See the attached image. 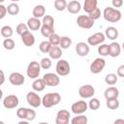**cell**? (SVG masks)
<instances>
[{
    "label": "cell",
    "instance_id": "1",
    "mask_svg": "<svg viewBox=\"0 0 124 124\" xmlns=\"http://www.w3.org/2000/svg\"><path fill=\"white\" fill-rule=\"evenodd\" d=\"M60 101H61L60 94L57 92H51V93H47V94L44 95V97L42 98V105L45 108H49L51 107L58 105L60 103Z\"/></svg>",
    "mask_w": 124,
    "mask_h": 124
},
{
    "label": "cell",
    "instance_id": "2",
    "mask_svg": "<svg viewBox=\"0 0 124 124\" xmlns=\"http://www.w3.org/2000/svg\"><path fill=\"white\" fill-rule=\"evenodd\" d=\"M103 16H104V18L108 22H117L122 17L121 12L118 9H114L111 7L105 8L103 12Z\"/></svg>",
    "mask_w": 124,
    "mask_h": 124
},
{
    "label": "cell",
    "instance_id": "3",
    "mask_svg": "<svg viewBox=\"0 0 124 124\" xmlns=\"http://www.w3.org/2000/svg\"><path fill=\"white\" fill-rule=\"evenodd\" d=\"M41 66H40V63L37 62V61H32L28 64L27 66V70H26V74L28 76V78H39L40 74H41Z\"/></svg>",
    "mask_w": 124,
    "mask_h": 124
},
{
    "label": "cell",
    "instance_id": "4",
    "mask_svg": "<svg viewBox=\"0 0 124 124\" xmlns=\"http://www.w3.org/2000/svg\"><path fill=\"white\" fill-rule=\"evenodd\" d=\"M70 72H71V67L69 62L65 59H59L58 62L56 63V74L58 76L65 77L69 75Z\"/></svg>",
    "mask_w": 124,
    "mask_h": 124
},
{
    "label": "cell",
    "instance_id": "5",
    "mask_svg": "<svg viewBox=\"0 0 124 124\" xmlns=\"http://www.w3.org/2000/svg\"><path fill=\"white\" fill-rule=\"evenodd\" d=\"M105 67H106V60L102 57H98L94 59L93 62L90 64V72L92 74H99L104 70Z\"/></svg>",
    "mask_w": 124,
    "mask_h": 124
},
{
    "label": "cell",
    "instance_id": "6",
    "mask_svg": "<svg viewBox=\"0 0 124 124\" xmlns=\"http://www.w3.org/2000/svg\"><path fill=\"white\" fill-rule=\"evenodd\" d=\"M94 21L95 20H93L91 17H89V16H85V15L78 16L77 18L78 25L83 29H90L94 25Z\"/></svg>",
    "mask_w": 124,
    "mask_h": 124
},
{
    "label": "cell",
    "instance_id": "7",
    "mask_svg": "<svg viewBox=\"0 0 124 124\" xmlns=\"http://www.w3.org/2000/svg\"><path fill=\"white\" fill-rule=\"evenodd\" d=\"M43 79L47 86H57L60 82L59 76L54 73H46L44 75Z\"/></svg>",
    "mask_w": 124,
    "mask_h": 124
},
{
    "label": "cell",
    "instance_id": "8",
    "mask_svg": "<svg viewBox=\"0 0 124 124\" xmlns=\"http://www.w3.org/2000/svg\"><path fill=\"white\" fill-rule=\"evenodd\" d=\"M95 94V88L90 84L81 85L78 88V95L83 99H89Z\"/></svg>",
    "mask_w": 124,
    "mask_h": 124
},
{
    "label": "cell",
    "instance_id": "9",
    "mask_svg": "<svg viewBox=\"0 0 124 124\" xmlns=\"http://www.w3.org/2000/svg\"><path fill=\"white\" fill-rule=\"evenodd\" d=\"M106 40V36L104 33H101V32H97L91 36L88 37L87 39V44L89 46H98V45H101L105 42Z\"/></svg>",
    "mask_w": 124,
    "mask_h": 124
},
{
    "label": "cell",
    "instance_id": "10",
    "mask_svg": "<svg viewBox=\"0 0 124 124\" xmlns=\"http://www.w3.org/2000/svg\"><path fill=\"white\" fill-rule=\"evenodd\" d=\"M18 103H19V100H18V97L16 96V95H8L4 98L3 100V106L8 108V109H11V108H15L18 106Z\"/></svg>",
    "mask_w": 124,
    "mask_h": 124
},
{
    "label": "cell",
    "instance_id": "11",
    "mask_svg": "<svg viewBox=\"0 0 124 124\" xmlns=\"http://www.w3.org/2000/svg\"><path fill=\"white\" fill-rule=\"evenodd\" d=\"M87 108H88V105L85 101L75 102L71 107V110L75 114H82L87 110Z\"/></svg>",
    "mask_w": 124,
    "mask_h": 124
},
{
    "label": "cell",
    "instance_id": "12",
    "mask_svg": "<svg viewBox=\"0 0 124 124\" xmlns=\"http://www.w3.org/2000/svg\"><path fill=\"white\" fill-rule=\"evenodd\" d=\"M26 101L33 108H38L42 104L41 97L37 93H35L34 91H30V92L27 93V95H26Z\"/></svg>",
    "mask_w": 124,
    "mask_h": 124
},
{
    "label": "cell",
    "instance_id": "13",
    "mask_svg": "<svg viewBox=\"0 0 124 124\" xmlns=\"http://www.w3.org/2000/svg\"><path fill=\"white\" fill-rule=\"evenodd\" d=\"M70 121V112L67 109H60L55 118L56 124H68Z\"/></svg>",
    "mask_w": 124,
    "mask_h": 124
},
{
    "label": "cell",
    "instance_id": "14",
    "mask_svg": "<svg viewBox=\"0 0 124 124\" xmlns=\"http://www.w3.org/2000/svg\"><path fill=\"white\" fill-rule=\"evenodd\" d=\"M90 51V47H89V45L84 43V42H79L76 45V52L78 56H81V57H84L86 55H88Z\"/></svg>",
    "mask_w": 124,
    "mask_h": 124
},
{
    "label": "cell",
    "instance_id": "15",
    "mask_svg": "<svg viewBox=\"0 0 124 124\" xmlns=\"http://www.w3.org/2000/svg\"><path fill=\"white\" fill-rule=\"evenodd\" d=\"M9 81L13 84V85H21L24 83L25 78L23 77V75H21L20 73L17 72H14L9 76Z\"/></svg>",
    "mask_w": 124,
    "mask_h": 124
},
{
    "label": "cell",
    "instance_id": "16",
    "mask_svg": "<svg viewBox=\"0 0 124 124\" xmlns=\"http://www.w3.org/2000/svg\"><path fill=\"white\" fill-rule=\"evenodd\" d=\"M66 9L68 10V12L70 14H78L79 13V11L81 10V5L79 3V1L78 0H73V1H70L69 3H67V7Z\"/></svg>",
    "mask_w": 124,
    "mask_h": 124
},
{
    "label": "cell",
    "instance_id": "17",
    "mask_svg": "<svg viewBox=\"0 0 124 124\" xmlns=\"http://www.w3.org/2000/svg\"><path fill=\"white\" fill-rule=\"evenodd\" d=\"M20 38H21L22 43L26 46H32L35 44V36L30 31H27L23 33L22 35H20Z\"/></svg>",
    "mask_w": 124,
    "mask_h": 124
},
{
    "label": "cell",
    "instance_id": "18",
    "mask_svg": "<svg viewBox=\"0 0 124 124\" xmlns=\"http://www.w3.org/2000/svg\"><path fill=\"white\" fill-rule=\"evenodd\" d=\"M28 29L32 30V31H36V30H39L42 26V21L40 20V18H37V17H30L28 18L27 20V23H26Z\"/></svg>",
    "mask_w": 124,
    "mask_h": 124
},
{
    "label": "cell",
    "instance_id": "19",
    "mask_svg": "<svg viewBox=\"0 0 124 124\" xmlns=\"http://www.w3.org/2000/svg\"><path fill=\"white\" fill-rule=\"evenodd\" d=\"M108 47H109V52H108V55L109 56H111V57H117V56H119V54L121 52V46H120L119 43L112 42L111 44L108 45Z\"/></svg>",
    "mask_w": 124,
    "mask_h": 124
},
{
    "label": "cell",
    "instance_id": "20",
    "mask_svg": "<svg viewBox=\"0 0 124 124\" xmlns=\"http://www.w3.org/2000/svg\"><path fill=\"white\" fill-rule=\"evenodd\" d=\"M47 53L50 59H60V57L62 56V48L58 46H51Z\"/></svg>",
    "mask_w": 124,
    "mask_h": 124
},
{
    "label": "cell",
    "instance_id": "21",
    "mask_svg": "<svg viewBox=\"0 0 124 124\" xmlns=\"http://www.w3.org/2000/svg\"><path fill=\"white\" fill-rule=\"evenodd\" d=\"M104 96L106 99H111V98H118L119 96V90L114 87V86H110L108 87L105 92H104Z\"/></svg>",
    "mask_w": 124,
    "mask_h": 124
},
{
    "label": "cell",
    "instance_id": "22",
    "mask_svg": "<svg viewBox=\"0 0 124 124\" xmlns=\"http://www.w3.org/2000/svg\"><path fill=\"white\" fill-rule=\"evenodd\" d=\"M98 5V1L97 0H84L83 3V10L85 13L89 14L91 13L93 10H95L97 8Z\"/></svg>",
    "mask_w": 124,
    "mask_h": 124
},
{
    "label": "cell",
    "instance_id": "23",
    "mask_svg": "<svg viewBox=\"0 0 124 124\" xmlns=\"http://www.w3.org/2000/svg\"><path fill=\"white\" fill-rule=\"evenodd\" d=\"M32 15H33L34 17H37V18L43 17L46 15V8H45V6L44 5H36L33 8Z\"/></svg>",
    "mask_w": 124,
    "mask_h": 124
},
{
    "label": "cell",
    "instance_id": "24",
    "mask_svg": "<svg viewBox=\"0 0 124 124\" xmlns=\"http://www.w3.org/2000/svg\"><path fill=\"white\" fill-rule=\"evenodd\" d=\"M46 83H45V81H44V79L43 78H35V80L33 81V83H32V88H33V90L34 91H36V92H41V91H43L45 88H46Z\"/></svg>",
    "mask_w": 124,
    "mask_h": 124
},
{
    "label": "cell",
    "instance_id": "25",
    "mask_svg": "<svg viewBox=\"0 0 124 124\" xmlns=\"http://www.w3.org/2000/svg\"><path fill=\"white\" fill-rule=\"evenodd\" d=\"M105 36L109 40H115L118 37V30L113 26H109L106 29Z\"/></svg>",
    "mask_w": 124,
    "mask_h": 124
},
{
    "label": "cell",
    "instance_id": "26",
    "mask_svg": "<svg viewBox=\"0 0 124 124\" xmlns=\"http://www.w3.org/2000/svg\"><path fill=\"white\" fill-rule=\"evenodd\" d=\"M71 45H72V39H70V37H68V36H62V37H60L59 46H60V47L62 49L69 48Z\"/></svg>",
    "mask_w": 124,
    "mask_h": 124
},
{
    "label": "cell",
    "instance_id": "27",
    "mask_svg": "<svg viewBox=\"0 0 124 124\" xmlns=\"http://www.w3.org/2000/svg\"><path fill=\"white\" fill-rule=\"evenodd\" d=\"M7 13L9 15H11V16H16L19 13V6L16 2L11 3L7 7Z\"/></svg>",
    "mask_w": 124,
    "mask_h": 124
},
{
    "label": "cell",
    "instance_id": "28",
    "mask_svg": "<svg viewBox=\"0 0 124 124\" xmlns=\"http://www.w3.org/2000/svg\"><path fill=\"white\" fill-rule=\"evenodd\" d=\"M108 108L114 110L117 109L119 107V101L117 98H111V99H107V103H106Z\"/></svg>",
    "mask_w": 124,
    "mask_h": 124
},
{
    "label": "cell",
    "instance_id": "29",
    "mask_svg": "<svg viewBox=\"0 0 124 124\" xmlns=\"http://www.w3.org/2000/svg\"><path fill=\"white\" fill-rule=\"evenodd\" d=\"M78 116H75L72 118L71 123L72 124H86L88 122V119L83 114H77Z\"/></svg>",
    "mask_w": 124,
    "mask_h": 124
},
{
    "label": "cell",
    "instance_id": "30",
    "mask_svg": "<svg viewBox=\"0 0 124 124\" xmlns=\"http://www.w3.org/2000/svg\"><path fill=\"white\" fill-rule=\"evenodd\" d=\"M40 29H41L42 35L46 38H48L52 33H54V27H49V26H46V25H44V24H42Z\"/></svg>",
    "mask_w": 124,
    "mask_h": 124
},
{
    "label": "cell",
    "instance_id": "31",
    "mask_svg": "<svg viewBox=\"0 0 124 124\" xmlns=\"http://www.w3.org/2000/svg\"><path fill=\"white\" fill-rule=\"evenodd\" d=\"M1 35L4 37V38H11L14 34V31H13V28L9 25H5L1 28Z\"/></svg>",
    "mask_w": 124,
    "mask_h": 124
},
{
    "label": "cell",
    "instance_id": "32",
    "mask_svg": "<svg viewBox=\"0 0 124 124\" xmlns=\"http://www.w3.org/2000/svg\"><path fill=\"white\" fill-rule=\"evenodd\" d=\"M105 82L108 84V85H114L116 82H117V76L115 74H108L105 78Z\"/></svg>",
    "mask_w": 124,
    "mask_h": 124
},
{
    "label": "cell",
    "instance_id": "33",
    "mask_svg": "<svg viewBox=\"0 0 124 124\" xmlns=\"http://www.w3.org/2000/svg\"><path fill=\"white\" fill-rule=\"evenodd\" d=\"M87 105H88V108H89L90 109H92V110H97V109L100 108L101 103H100L99 99H97V98H92V97H91V99H90V101H89V103H88Z\"/></svg>",
    "mask_w": 124,
    "mask_h": 124
},
{
    "label": "cell",
    "instance_id": "34",
    "mask_svg": "<svg viewBox=\"0 0 124 124\" xmlns=\"http://www.w3.org/2000/svg\"><path fill=\"white\" fill-rule=\"evenodd\" d=\"M67 7V2L66 0H55L54 1V8L58 12H62L66 9Z\"/></svg>",
    "mask_w": 124,
    "mask_h": 124
},
{
    "label": "cell",
    "instance_id": "35",
    "mask_svg": "<svg viewBox=\"0 0 124 124\" xmlns=\"http://www.w3.org/2000/svg\"><path fill=\"white\" fill-rule=\"evenodd\" d=\"M3 46L5 49L7 50H12L15 48L16 46V44H15V41L13 39H10V38H6L3 42Z\"/></svg>",
    "mask_w": 124,
    "mask_h": 124
},
{
    "label": "cell",
    "instance_id": "36",
    "mask_svg": "<svg viewBox=\"0 0 124 124\" xmlns=\"http://www.w3.org/2000/svg\"><path fill=\"white\" fill-rule=\"evenodd\" d=\"M108 52H109L108 45L101 44V45L98 46V53H99L101 56H108Z\"/></svg>",
    "mask_w": 124,
    "mask_h": 124
},
{
    "label": "cell",
    "instance_id": "37",
    "mask_svg": "<svg viewBox=\"0 0 124 124\" xmlns=\"http://www.w3.org/2000/svg\"><path fill=\"white\" fill-rule=\"evenodd\" d=\"M42 24L44 25H46V26H49V27H54V19L51 16H48V15H45L43 16V20H42Z\"/></svg>",
    "mask_w": 124,
    "mask_h": 124
},
{
    "label": "cell",
    "instance_id": "38",
    "mask_svg": "<svg viewBox=\"0 0 124 124\" xmlns=\"http://www.w3.org/2000/svg\"><path fill=\"white\" fill-rule=\"evenodd\" d=\"M48 42L50 43L51 46H59L60 43V36L56 33H52L48 37Z\"/></svg>",
    "mask_w": 124,
    "mask_h": 124
},
{
    "label": "cell",
    "instance_id": "39",
    "mask_svg": "<svg viewBox=\"0 0 124 124\" xmlns=\"http://www.w3.org/2000/svg\"><path fill=\"white\" fill-rule=\"evenodd\" d=\"M50 47H51V45L48 41H43L39 46V49L43 53H47L48 50L50 49Z\"/></svg>",
    "mask_w": 124,
    "mask_h": 124
},
{
    "label": "cell",
    "instance_id": "40",
    "mask_svg": "<svg viewBox=\"0 0 124 124\" xmlns=\"http://www.w3.org/2000/svg\"><path fill=\"white\" fill-rule=\"evenodd\" d=\"M51 65H52L51 59H50V58H47V57H44V58L41 60V62H40V66H41V68L44 69V70L49 69V68L51 67Z\"/></svg>",
    "mask_w": 124,
    "mask_h": 124
},
{
    "label": "cell",
    "instance_id": "41",
    "mask_svg": "<svg viewBox=\"0 0 124 124\" xmlns=\"http://www.w3.org/2000/svg\"><path fill=\"white\" fill-rule=\"evenodd\" d=\"M16 33L20 36V35H22L23 33H25V32L28 31V27H27V25H26L25 23H19V24L16 26Z\"/></svg>",
    "mask_w": 124,
    "mask_h": 124
},
{
    "label": "cell",
    "instance_id": "42",
    "mask_svg": "<svg viewBox=\"0 0 124 124\" xmlns=\"http://www.w3.org/2000/svg\"><path fill=\"white\" fill-rule=\"evenodd\" d=\"M36 118V112L32 108H27L26 109V120L28 121H33Z\"/></svg>",
    "mask_w": 124,
    "mask_h": 124
},
{
    "label": "cell",
    "instance_id": "43",
    "mask_svg": "<svg viewBox=\"0 0 124 124\" xmlns=\"http://www.w3.org/2000/svg\"><path fill=\"white\" fill-rule=\"evenodd\" d=\"M88 16H89V17H91L93 20H96V19L100 18V16H101V11H100L99 8H96V9L93 10L91 13H89Z\"/></svg>",
    "mask_w": 124,
    "mask_h": 124
},
{
    "label": "cell",
    "instance_id": "44",
    "mask_svg": "<svg viewBox=\"0 0 124 124\" xmlns=\"http://www.w3.org/2000/svg\"><path fill=\"white\" fill-rule=\"evenodd\" d=\"M26 108H19L16 110V116L19 119H25L26 118Z\"/></svg>",
    "mask_w": 124,
    "mask_h": 124
},
{
    "label": "cell",
    "instance_id": "45",
    "mask_svg": "<svg viewBox=\"0 0 124 124\" xmlns=\"http://www.w3.org/2000/svg\"><path fill=\"white\" fill-rule=\"evenodd\" d=\"M6 15H7V7L0 4V19L4 18Z\"/></svg>",
    "mask_w": 124,
    "mask_h": 124
},
{
    "label": "cell",
    "instance_id": "46",
    "mask_svg": "<svg viewBox=\"0 0 124 124\" xmlns=\"http://www.w3.org/2000/svg\"><path fill=\"white\" fill-rule=\"evenodd\" d=\"M116 74H117V76L120 77V78H123V77H124V65H120V66L117 68Z\"/></svg>",
    "mask_w": 124,
    "mask_h": 124
},
{
    "label": "cell",
    "instance_id": "47",
    "mask_svg": "<svg viewBox=\"0 0 124 124\" xmlns=\"http://www.w3.org/2000/svg\"><path fill=\"white\" fill-rule=\"evenodd\" d=\"M111 4L114 8H120L123 5V0H111Z\"/></svg>",
    "mask_w": 124,
    "mask_h": 124
},
{
    "label": "cell",
    "instance_id": "48",
    "mask_svg": "<svg viewBox=\"0 0 124 124\" xmlns=\"http://www.w3.org/2000/svg\"><path fill=\"white\" fill-rule=\"evenodd\" d=\"M5 82V74L2 70H0V85H2Z\"/></svg>",
    "mask_w": 124,
    "mask_h": 124
},
{
    "label": "cell",
    "instance_id": "49",
    "mask_svg": "<svg viewBox=\"0 0 124 124\" xmlns=\"http://www.w3.org/2000/svg\"><path fill=\"white\" fill-rule=\"evenodd\" d=\"M118 123H122V124H124V120H123V119H117V120L114 121V124H118Z\"/></svg>",
    "mask_w": 124,
    "mask_h": 124
},
{
    "label": "cell",
    "instance_id": "50",
    "mask_svg": "<svg viewBox=\"0 0 124 124\" xmlns=\"http://www.w3.org/2000/svg\"><path fill=\"white\" fill-rule=\"evenodd\" d=\"M2 97H3V91L0 89V101L2 100Z\"/></svg>",
    "mask_w": 124,
    "mask_h": 124
},
{
    "label": "cell",
    "instance_id": "51",
    "mask_svg": "<svg viewBox=\"0 0 124 124\" xmlns=\"http://www.w3.org/2000/svg\"><path fill=\"white\" fill-rule=\"evenodd\" d=\"M12 2H17V1H20V0H11Z\"/></svg>",
    "mask_w": 124,
    "mask_h": 124
},
{
    "label": "cell",
    "instance_id": "52",
    "mask_svg": "<svg viewBox=\"0 0 124 124\" xmlns=\"http://www.w3.org/2000/svg\"><path fill=\"white\" fill-rule=\"evenodd\" d=\"M4 1H5V0H0V4H2V3L4 2Z\"/></svg>",
    "mask_w": 124,
    "mask_h": 124
},
{
    "label": "cell",
    "instance_id": "53",
    "mask_svg": "<svg viewBox=\"0 0 124 124\" xmlns=\"http://www.w3.org/2000/svg\"><path fill=\"white\" fill-rule=\"evenodd\" d=\"M0 124H3V122H2V121H0Z\"/></svg>",
    "mask_w": 124,
    "mask_h": 124
},
{
    "label": "cell",
    "instance_id": "54",
    "mask_svg": "<svg viewBox=\"0 0 124 124\" xmlns=\"http://www.w3.org/2000/svg\"><path fill=\"white\" fill-rule=\"evenodd\" d=\"M78 1H79V0H78Z\"/></svg>",
    "mask_w": 124,
    "mask_h": 124
}]
</instances>
